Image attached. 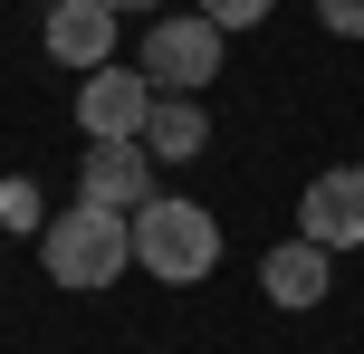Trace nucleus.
I'll return each mask as SVG.
<instances>
[{
	"label": "nucleus",
	"instance_id": "8",
	"mask_svg": "<svg viewBox=\"0 0 364 354\" xmlns=\"http://www.w3.org/2000/svg\"><path fill=\"white\" fill-rule=\"evenodd\" d=\"M38 38H48L58 67L87 77V67H106V57H115V10H106V0H48V29H38Z\"/></svg>",
	"mask_w": 364,
	"mask_h": 354
},
{
	"label": "nucleus",
	"instance_id": "10",
	"mask_svg": "<svg viewBox=\"0 0 364 354\" xmlns=\"http://www.w3.org/2000/svg\"><path fill=\"white\" fill-rule=\"evenodd\" d=\"M0 221H10V230H48V201H38V182H0Z\"/></svg>",
	"mask_w": 364,
	"mask_h": 354
},
{
	"label": "nucleus",
	"instance_id": "9",
	"mask_svg": "<svg viewBox=\"0 0 364 354\" xmlns=\"http://www.w3.org/2000/svg\"><path fill=\"white\" fill-rule=\"evenodd\" d=\"M201 144H211L201 96H154V115H144V153H154V163H192Z\"/></svg>",
	"mask_w": 364,
	"mask_h": 354
},
{
	"label": "nucleus",
	"instance_id": "5",
	"mask_svg": "<svg viewBox=\"0 0 364 354\" xmlns=\"http://www.w3.org/2000/svg\"><path fill=\"white\" fill-rule=\"evenodd\" d=\"M297 230L316 249H364V163H336L297 192Z\"/></svg>",
	"mask_w": 364,
	"mask_h": 354
},
{
	"label": "nucleus",
	"instance_id": "11",
	"mask_svg": "<svg viewBox=\"0 0 364 354\" xmlns=\"http://www.w3.org/2000/svg\"><path fill=\"white\" fill-rule=\"evenodd\" d=\"M269 10H278V0H201V19H211V29H259Z\"/></svg>",
	"mask_w": 364,
	"mask_h": 354
},
{
	"label": "nucleus",
	"instance_id": "1",
	"mask_svg": "<svg viewBox=\"0 0 364 354\" xmlns=\"http://www.w3.org/2000/svg\"><path fill=\"white\" fill-rule=\"evenodd\" d=\"M38 268H48L58 287H115L134 268V221L125 211H96V201H68L38 230Z\"/></svg>",
	"mask_w": 364,
	"mask_h": 354
},
{
	"label": "nucleus",
	"instance_id": "3",
	"mask_svg": "<svg viewBox=\"0 0 364 354\" xmlns=\"http://www.w3.org/2000/svg\"><path fill=\"white\" fill-rule=\"evenodd\" d=\"M220 48H230V29H211L201 10H154L134 67L154 77V96H201V87L220 77Z\"/></svg>",
	"mask_w": 364,
	"mask_h": 354
},
{
	"label": "nucleus",
	"instance_id": "2",
	"mask_svg": "<svg viewBox=\"0 0 364 354\" xmlns=\"http://www.w3.org/2000/svg\"><path fill=\"white\" fill-rule=\"evenodd\" d=\"M134 268L164 287H192L220 268V221L201 201H182V192H154L144 211H134Z\"/></svg>",
	"mask_w": 364,
	"mask_h": 354
},
{
	"label": "nucleus",
	"instance_id": "4",
	"mask_svg": "<svg viewBox=\"0 0 364 354\" xmlns=\"http://www.w3.org/2000/svg\"><path fill=\"white\" fill-rule=\"evenodd\" d=\"M144 115H154V77L144 67H87V87H77V125H87V144H144Z\"/></svg>",
	"mask_w": 364,
	"mask_h": 354
},
{
	"label": "nucleus",
	"instance_id": "13",
	"mask_svg": "<svg viewBox=\"0 0 364 354\" xmlns=\"http://www.w3.org/2000/svg\"><path fill=\"white\" fill-rule=\"evenodd\" d=\"M106 10H115V19H125V10H164V0H106Z\"/></svg>",
	"mask_w": 364,
	"mask_h": 354
},
{
	"label": "nucleus",
	"instance_id": "12",
	"mask_svg": "<svg viewBox=\"0 0 364 354\" xmlns=\"http://www.w3.org/2000/svg\"><path fill=\"white\" fill-rule=\"evenodd\" d=\"M316 19H326L336 38H364V0H316Z\"/></svg>",
	"mask_w": 364,
	"mask_h": 354
},
{
	"label": "nucleus",
	"instance_id": "6",
	"mask_svg": "<svg viewBox=\"0 0 364 354\" xmlns=\"http://www.w3.org/2000/svg\"><path fill=\"white\" fill-rule=\"evenodd\" d=\"M77 201H96V211H144L154 201V153L144 144H87V163H77Z\"/></svg>",
	"mask_w": 364,
	"mask_h": 354
},
{
	"label": "nucleus",
	"instance_id": "7",
	"mask_svg": "<svg viewBox=\"0 0 364 354\" xmlns=\"http://www.w3.org/2000/svg\"><path fill=\"white\" fill-rule=\"evenodd\" d=\"M259 287H269V306H326V287H336V249H316L307 230H297V240H278L269 259H259Z\"/></svg>",
	"mask_w": 364,
	"mask_h": 354
}]
</instances>
